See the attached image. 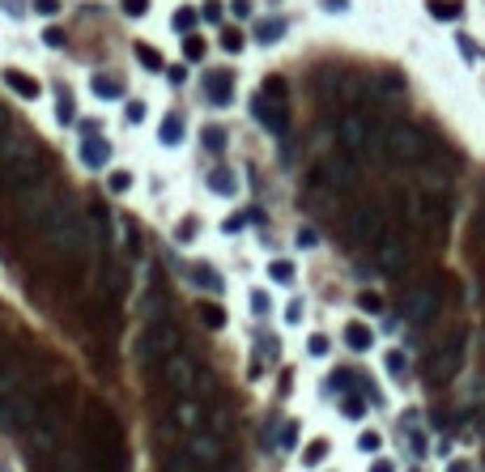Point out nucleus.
Here are the masks:
<instances>
[{
  "instance_id": "nucleus-1",
  "label": "nucleus",
  "mask_w": 485,
  "mask_h": 472,
  "mask_svg": "<svg viewBox=\"0 0 485 472\" xmlns=\"http://www.w3.org/2000/svg\"><path fill=\"white\" fill-rule=\"evenodd\" d=\"M43 230H47L51 243H56L60 251H69V255L90 251V226H85V217H77L73 208H64V204H51V213H47Z\"/></svg>"
},
{
  "instance_id": "nucleus-2",
  "label": "nucleus",
  "mask_w": 485,
  "mask_h": 472,
  "mask_svg": "<svg viewBox=\"0 0 485 472\" xmlns=\"http://www.w3.org/2000/svg\"><path fill=\"white\" fill-rule=\"evenodd\" d=\"M34 175H38V149L34 145H22V141L0 145V179L9 187H26V183H34Z\"/></svg>"
},
{
  "instance_id": "nucleus-3",
  "label": "nucleus",
  "mask_w": 485,
  "mask_h": 472,
  "mask_svg": "<svg viewBox=\"0 0 485 472\" xmlns=\"http://www.w3.org/2000/svg\"><path fill=\"white\" fill-rule=\"evenodd\" d=\"M374 255H379V269L388 277H405L409 264H413V247H409L405 230H396V226H388L379 238H374Z\"/></svg>"
},
{
  "instance_id": "nucleus-4",
  "label": "nucleus",
  "mask_w": 485,
  "mask_h": 472,
  "mask_svg": "<svg viewBox=\"0 0 485 472\" xmlns=\"http://www.w3.org/2000/svg\"><path fill=\"white\" fill-rule=\"evenodd\" d=\"M141 362H167L175 349H179V332H175V324L171 320H153L149 328H145V336H141Z\"/></svg>"
},
{
  "instance_id": "nucleus-5",
  "label": "nucleus",
  "mask_w": 485,
  "mask_h": 472,
  "mask_svg": "<svg viewBox=\"0 0 485 472\" xmlns=\"http://www.w3.org/2000/svg\"><path fill=\"white\" fill-rule=\"evenodd\" d=\"M319 183L332 187V192L353 187V183H358V162H353V153H345V149H328V153H323V162H319Z\"/></svg>"
},
{
  "instance_id": "nucleus-6",
  "label": "nucleus",
  "mask_w": 485,
  "mask_h": 472,
  "mask_svg": "<svg viewBox=\"0 0 485 472\" xmlns=\"http://www.w3.org/2000/svg\"><path fill=\"white\" fill-rule=\"evenodd\" d=\"M417 196L426 200V208H443L447 196H451V175H447V166L421 162V166H417Z\"/></svg>"
},
{
  "instance_id": "nucleus-7",
  "label": "nucleus",
  "mask_w": 485,
  "mask_h": 472,
  "mask_svg": "<svg viewBox=\"0 0 485 472\" xmlns=\"http://www.w3.org/2000/svg\"><path fill=\"white\" fill-rule=\"evenodd\" d=\"M384 145H388V153L396 157V162H421V153H426L421 132L409 128V124H388L384 128Z\"/></svg>"
},
{
  "instance_id": "nucleus-8",
  "label": "nucleus",
  "mask_w": 485,
  "mask_h": 472,
  "mask_svg": "<svg viewBox=\"0 0 485 472\" xmlns=\"http://www.w3.org/2000/svg\"><path fill=\"white\" fill-rule=\"evenodd\" d=\"M345 234H349V243H374V238H379L384 234V217H379V208H374V204H358L353 208V213L345 217Z\"/></svg>"
},
{
  "instance_id": "nucleus-9",
  "label": "nucleus",
  "mask_w": 485,
  "mask_h": 472,
  "mask_svg": "<svg viewBox=\"0 0 485 472\" xmlns=\"http://www.w3.org/2000/svg\"><path fill=\"white\" fill-rule=\"evenodd\" d=\"M30 413H34V400L22 387L0 392V430H22L30 422Z\"/></svg>"
},
{
  "instance_id": "nucleus-10",
  "label": "nucleus",
  "mask_w": 485,
  "mask_h": 472,
  "mask_svg": "<svg viewBox=\"0 0 485 472\" xmlns=\"http://www.w3.org/2000/svg\"><path fill=\"white\" fill-rule=\"evenodd\" d=\"M439 315V289L435 285H413L405 294V320L409 324H430Z\"/></svg>"
},
{
  "instance_id": "nucleus-11",
  "label": "nucleus",
  "mask_w": 485,
  "mask_h": 472,
  "mask_svg": "<svg viewBox=\"0 0 485 472\" xmlns=\"http://www.w3.org/2000/svg\"><path fill=\"white\" fill-rule=\"evenodd\" d=\"M460 362H464L460 341H443L435 353H430V362H426V375L435 379V383H451V379H456V371H460Z\"/></svg>"
},
{
  "instance_id": "nucleus-12",
  "label": "nucleus",
  "mask_w": 485,
  "mask_h": 472,
  "mask_svg": "<svg viewBox=\"0 0 485 472\" xmlns=\"http://www.w3.org/2000/svg\"><path fill=\"white\" fill-rule=\"evenodd\" d=\"M251 111H255V120H260L268 132H273V136H286V132H290V111H286L281 98L255 94V98H251Z\"/></svg>"
},
{
  "instance_id": "nucleus-13",
  "label": "nucleus",
  "mask_w": 485,
  "mask_h": 472,
  "mask_svg": "<svg viewBox=\"0 0 485 472\" xmlns=\"http://www.w3.org/2000/svg\"><path fill=\"white\" fill-rule=\"evenodd\" d=\"M337 141H341V149H345V153H362V149H366V141H370V124H366L358 111H349V115H341V120H337Z\"/></svg>"
},
{
  "instance_id": "nucleus-14",
  "label": "nucleus",
  "mask_w": 485,
  "mask_h": 472,
  "mask_svg": "<svg viewBox=\"0 0 485 472\" xmlns=\"http://www.w3.org/2000/svg\"><path fill=\"white\" fill-rule=\"evenodd\" d=\"M167 379H171L175 392H192V387H196V362L175 349V353L167 357Z\"/></svg>"
},
{
  "instance_id": "nucleus-15",
  "label": "nucleus",
  "mask_w": 485,
  "mask_h": 472,
  "mask_svg": "<svg viewBox=\"0 0 485 472\" xmlns=\"http://www.w3.org/2000/svg\"><path fill=\"white\" fill-rule=\"evenodd\" d=\"M188 451L196 455L200 468H218V464H222V438H218V434H200V430H196V438H192Z\"/></svg>"
},
{
  "instance_id": "nucleus-16",
  "label": "nucleus",
  "mask_w": 485,
  "mask_h": 472,
  "mask_svg": "<svg viewBox=\"0 0 485 472\" xmlns=\"http://www.w3.org/2000/svg\"><path fill=\"white\" fill-rule=\"evenodd\" d=\"M106 162H111V145H106L102 136H85V141H81V166L102 171Z\"/></svg>"
},
{
  "instance_id": "nucleus-17",
  "label": "nucleus",
  "mask_w": 485,
  "mask_h": 472,
  "mask_svg": "<svg viewBox=\"0 0 485 472\" xmlns=\"http://www.w3.org/2000/svg\"><path fill=\"white\" fill-rule=\"evenodd\" d=\"M0 77H5V85H9V90H13L17 98H30V102H34V98L43 94V85H38V81H34L30 73H22V69H5Z\"/></svg>"
},
{
  "instance_id": "nucleus-18",
  "label": "nucleus",
  "mask_w": 485,
  "mask_h": 472,
  "mask_svg": "<svg viewBox=\"0 0 485 472\" xmlns=\"http://www.w3.org/2000/svg\"><path fill=\"white\" fill-rule=\"evenodd\" d=\"M204 94H209V102L226 107V102H234V77H230V73H213V77L204 81Z\"/></svg>"
},
{
  "instance_id": "nucleus-19",
  "label": "nucleus",
  "mask_w": 485,
  "mask_h": 472,
  "mask_svg": "<svg viewBox=\"0 0 485 472\" xmlns=\"http://www.w3.org/2000/svg\"><path fill=\"white\" fill-rule=\"evenodd\" d=\"M366 98H370V102L400 98V81H396V77H374V81H366Z\"/></svg>"
},
{
  "instance_id": "nucleus-20",
  "label": "nucleus",
  "mask_w": 485,
  "mask_h": 472,
  "mask_svg": "<svg viewBox=\"0 0 485 472\" xmlns=\"http://www.w3.org/2000/svg\"><path fill=\"white\" fill-rule=\"evenodd\" d=\"M345 345H349L353 353H366V349L374 345V332H370L362 320H353V324H345Z\"/></svg>"
},
{
  "instance_id": "nucleus-21",
  "label": "nucleus",
  "mask_w": 485,
  "mask_h": 472,
  "mask_svg": "<svg viewBox=\"0 0 485 472\" xmlns=\"http://www.w3.org/2000/svg\"><path fill=\"white\" fill-rule=\"evenodd\" d=\"M192 281L209 294H222V273L218 269H209V264H192Z\"/></svg>"
},
{
  "instance_id": "nucleus-22",
  "label": "nucleus",
  "mask_w": 485,
  "mask_h": 472,
  "mask_svg": "<svg viewBox=\"0 0 485 472\" xmlns=\"http://www.w3.org/2000/svg\"><path fill=\"white\" fill-rule=\"evenodd\" d=\"M175 422H179L183 430H200V404H196V400H179V404H175Z\"/></svg>"
},
{
  "instance_id": "nucleus-23",
  "label": "nucleus",
  "mask_w": 485,
  "mask_h": 472,
  "mask_svg": "<svg viewBox=\"0 0 485 472\" xmlns=\"http://www.w3.org/2000/svg\"><path fill=\"white\" fill-rule=\"evenodd\" d=\"M209 187L218 192V196H234V192H239V179H234V171L222 166V171H213V175H209Z\"/></svg>"
},
{
  "instance_id": "nucleus-24",
  "label": "nucleus",
  "mask_w": 485,
  "mask_h": 472,
  "mask_svg": "<svg viewBox=\"0 0 485 472\" xmlns=\"http://www.w3.org/2000/svg\"><path fill=\"white\" fill-rule=\"evenodd\" d=\"M183 120L179 115H167V120H162V128H157V136H162V145H179L183 141Z\"/></svg>"
},
{
  "instance_id": "nucleus-25",
  "label": "nucleus",
  "mask_w": 485,
  "mask_h": 472,
  "mask_svg": "<svg viewBox=\"0 0 485 472\" xmlns=\"http://www.w3.org/2000/svg\"><path fill=\"white\" fill-rule=\"evenodd\" d=\"M405 222H409V226H421V222H426V200H421L417 192L405 196Z\"/></svg>"
},
{
  "instance_id": "nucleus-26",
  "label": "nucleus",
  "mask_w": 485,
  "mask_h": 472,
  "mask_svg": "<svg viewBox=\"0 0 485 472\" xmlns=\"http://www.w3.org/2000/svg\"><path fill=\"white\" fill-rule=\"evenodd\" d=\"M328 451H332V443H328V438H315V443H307L302 464H307V468H315V464H323V459H328Z\"/></svg>"
},
{
  "instance_id": "nucleus-27",
  "label": "nucleus",
  "mask_w": 485,
  "mask_h": 472,
  "mask_svg": "<svg viewBox=\"0 0 485 472\" xmlns=\"http://www.w3.org/2000/svg\"><path fill=\"white\" fill-rule=\"evenodd\" d=\"M281 34H286V22H281V17H268V22L255 26V38H260V43H277Z\"/></svg>"
},
{
  "instance_id": "nucleus-28",
  "label": "nucleus",
  "mask_w": 485,
  "mask_h": 472,
  "mask_svg": "<svg viewBox=\"0 0 485 472\" xmlns=\"http://www.w3.org/2000/svg\"><path fill=\"white\" fill-rule=\"evenodd\" d=\"M430 13L439 22H456L460 17V0H430Z\"/></svg>"
},
{
  "instance_id": "nucleus-29",
  "label": "nucleus",
  "mask_w": 485,
  "mask_h": 472,
  "mask_svg": "<svg viewBox=\"0 0 485 472\" xmlns=\"http://www.w3.org/2000/svg\"><path fill=\"white\" fill-rule=\"evenodd\" d=\"M464 404H485V375H472L468 379V387H464Z\"/></svg>"
},
{
  "instance_id": "nucleus-30",
  "label": "nucleus",
  "mask_w": 485,
  "mask_h": 472,
  "mask_svg": "<svg viewBox=\"0 0 485 472\" xmlns=\"http://www.w3.org/2000/svg\"><path fill=\"white\" fill-rule=\"evenodd\" d=\"M200 324H204V328H222V324H226V310L213 306V302H200Z\"/></svg>"
},
{
  "instance_id": "nucleus-31",
  "label": "nucleus",
  "mask_w": 485,
  "mask_h": 472,
  "mask_svg": "<svg viewBox=\"0 0 485 472\" xmlns=\"http://www.w3.org/2000/svg\"><path fill=\"white\" fill-rule=\"evenodd\" d=\"M268 277H273L277 285H290L294 281V264L290 259H273V264H268Z\"/></svg>"
},
{
  "instance_id": "nucleus-32",
  "label": "nucleus",
  "mask_w": 485,
  "mask_h": 472,
  "mask_svg": "<svg viewBox=\"0 0 485 472\" xmlns=\"http://www.w3.org/2000/svg\"><path fill=\"white\" fill-rule=\"evenodd\" d=\"M90 90H94L98 98H120V94H124V85H120V81H111V77H94V85H90Z\"/></svg>"
},
{
  "instance_id": "nucleus-33",
  "label": "nucleus",
  "mask_w": 485,
  "mask_h": 472,
  "mask_svg": "<svg viewBox=\"0 0 485 472\" xmlns=\"http://www.w3.org/2000/svg\"><path fill=\"white\" fill-rule=\"evenodd\" d=\"M136 60H141V69H162V56H157V51L149 47V43H136Z\"/></svg>"
},
{
  "instance_id": "nucleus-34",
  "label": "nucleus",
  "mask_w": 485,
  "mask_h": 472,
  "mask_svg": "<svg viewBox=\"0 0 485 472\" xmlns=\"http://www.w3.org/2000/svg\"><path fill=\"white\" fill-rule=\"evenodd\" d=\"M341 413L358 422V417L366 413V396H358V392H353V396H345V400H341Z\"/></svg>"
},
{
  "instance_id": "nucleus-35",
  "label": "nucleus",
  "mask_w": 485,
  "mask_h": 472,
  "mask_svg": "<svg viewBox=\"0 0 485 472\" xmlns=\"http://www.w3.org/2000/svg\"><path fill=\"white\" fill-rule=\"evenodd\" d=\"M183 56H188V60H204V38H200V34H188V38H183Z\"/></svg>"
},
{
  "instance_id": "nucleus-36",
  "label": "nucleus",
  "mask_w": 485,
  "mask_h": 472,
  "mask_svg": "<svg viewBox=\"0 0 485 472\" xmlns=\"http://www.w3.org/2000/svg\"><path fill=\"white\" fill-rule=\"evenodd\" d=\"M56 115H60V124H73V115H77V111H73V94L60 90V98H56Z\"/></svg>"
},
{
  "instance_id": "nucleus-37",
  "label": "nucleus",
  "mask_w": 485,
  "mask_h": 472,
  "mask_svg": "<svg viewBox=\"0 0 485 472\" xmlns=\"http://www.w3.org/2000/svg\"><path fill=\"white\" fill-rule=\"evenodd\" d=\"M192 26H196V9H179V13H175V30H179V34H192Z\"/></svg>"
},
{
  "instance_id": "nucleus-38",
  "label": "nucleus",
  "mask_w": 485,
  "mask_h": 472,
  "mask_svg": "<svg viewBox=\"0 0 485 472\" xmlns=\"http://www.w3.org/2000/svg\"><path fill=\"white\" fill-rule=\"evenodd\" d=\"M204 145H209V153H218L226 145V132L222 128H204Z\"/></svg>"
},
{
  "instance_id": "nucleus-39",
  "label": "nucleus",
  "mask_w": 485,
  "mask_h": 472,
  "mask_svg": "<svg viewBox=\"0 0 485 472\" xmlns=\"http://www.w3.org/2000/svg\"><path fill=\"white\" fill-rule=\"evenodd\" d=\"M277 443H281V447L290 451V447L298 443V422H286V426H281V434H277Z\"/></svg>"
},
{
  "instance_id": "nucleus-40",
  "label": "nucleus",
  "mask_w": 485,
  "mask_h": 472,
  "mask_svg": "<svg viewBox=\"0 0 485 472\" xmlns=\"http://www.w3.org/2000/svg\"><path fill=\"white\" fill-rule=\"evenodd\" d=\"M384 366H388L392 375H400V371H405L409 362H405V353H400V349H392V353H384Z\"/></svg>"
},
{
  "instance_id": "nucleus-41",
  "label": "nucleus",
  "mask_w": 485,
  "mask_h": 472,
  "mask_svg": "<svg viewBox=\"0 0 485 472\" xmlns=\"http://www.w3.org/2000/svg\"><path fill=\"white\" fill-rule=\"evenodd\" d=\"M307 349H311V357H328V336H311Z\"/></svg>"
},
{
  "instance_id": "nucleus-42",
  "label": "nucleus",
  "mask_w": 485,
  "mask_h": 472,
  "mask_svg": "<svg viewBox=\"0 0 485 472\" xmlns=\"http://www.w3.org/2000/svg\"><path fill=\"white\" fill-rule=\"evenodd\" d=\"M128 187H132V175H128V171H115V175H111V192H128Z\"/></svg>"
},
{
  "instance_id": "nucleus-43",
  "label": "nucleus",
  "mask_w": 485,
  "mask_h": 472,
  "mask_svg": "<svg viewBox=\"0 0 485 472\" xmlns=\"http://www.w3.org/2000/svg\"><path fill=\"white\" fill-rule=\"evenodd\" d=\"M145 9H149V0H124V13L128 17H145Z\"/></svg>"
},
{
  "instance_id": "nucleus-44",
  "label": "nucleus",
  "mask_w": 485,
  "mask_h": 472,
  "mask_svg": "<svg viewBox=\"0 0 485 472\" xmlns=\"http://www.w3.org/2000/svg\"><path fill=\"white\" fill-rule=\"evenodd\" d=\"M34 9H38L43 17H56V13H60V0H34Z\"/></svg>"
},
{
  "instance_id": "nucleus-45",
  "label": "nucleus",
  "mask_w": 485,
  "mask_h": 472,
  "mask_svg": "<svg viewBox=\"0 0 485 472\" xmlns=\"http://www.w3.org/2000/svg\"><path fill=\"white\" fill-rule=\"evenodd\" d=\"M222 43H226V51H243V34H239V30H226Z\"/></svg>"
},
{
  "instance_id": "nucleus-46",
  "label": "nucleus",
  "mask_w": 485,
  "mask_h": 472,
  "mask_svg": "<svg viewBox=\"0 0 485 472\" xmlns=\"http://www.w3.org/2000/svg\"><path fill=\"white\" fill-rule=\"evenodd\" d=\"M409 451H413V455H426V434L409 430Z\"/></svg>"
},
{
  "instance_id": "nucleus-47",
  "label": "nucleus",
  "mask_w": 485,
  "mask_h": 472,
  "mask_svg": "<svg viewBox=\"0 0 485 472\" xmlns=\"http://www.w3.org/2000/svg\"><path fill=\"white\" fill-rule=\"evenodd\" d=\"M358 447H362V451H379V434H370V430H366V434L358 438Z\"/></svg>"
},
{
  "instance_id": "nucleus-48",
  "label": "nucleus",
  "mask_w": 485,
  "mask_h": 472,
  "mask_svg": "<svg viewBox=\"0 0 485 472\" xmlns=\"http://www.w3.org/2000/svg\"><path fill=\"white\" fill-rule=\"evenodd\" d=\"M43 43H47V47H60V43H64V34H60L56 26H47V34H43Z\"/></svg>"
},
{
  "instance_id": "nucleus-49",
  "label": "nucleus",
  "mask_w": 485,
  "mask_h": 472,
  "mask_svg": "<svg viewBox=\"0 0 485 472\" xmlns=\"http://www.w3.org/2000/svg\"><path fill=\"white\" fill-rule=\"evenodd\" d=\"M128 120H132V124L145 120V102H128Z\"/></svg>"
},
{
  "instance_id": "nucleus-50",
  "label": "nucleus",
  "mask_w": 485,
  "mask_h": 472,
  "mask_svg": "<svg viewBox=\"0 0 485 472\" xmlns=\"http://www.w3.org/2000/svg\"><path fill=\"white\" fill-rule=\"evenodd\" d=\"M222 17V5H218V0H209V5H204V22H218Z\"/></svg>"
},
{
  "instance_id": "nucleus-51",
  "label": "nucleus",
  "mask_w": 485,
  "mask_h": 472,
  "mask_svg": "<svg viewBox=\"0 0 485 472\" xmlns=\"http://www.w3.org/2000/svg\"><path fill=\"white\" fill-rule=\"evenodd\" d=\"M230 9H234V17H251V0H234Z\"/></svg>"
},
{
  "instance_id": "nucleus-52",
  "label": "nucleus",
  "mask_w": 485,
  "mask_h": 472,
  "mask_svg": "<svg viewBox=\"0 0 485 472\" xmlns=\"http://www.w3.org/2000/svg\"><path fill=\"white\" fill-rule=\"evenodd\" d=\"M358 306H362V310H379V298H374V294H362Z\"/></svg>"
},
{
  "instance_id": "nucleus-53",
  "label": "nucleus",
  "mask_w": 485,
  "mask_h": 472,
  "mask_svg": "<svg viewBox=\"0 0 485 472\" xmlns=\"http://www.w3.org/2000/svg\"><path fill=\"white\" fill-rule=\"evenodd\" d=\"M47 472H77V464H73V459H56V464H51Z\"/></svg>"
},
{
  "instance_id": "nucleus-54",
  "label": "nucleus",
  "mask_w": 485,
  "mask_h": 472,
  "mask_svg": "<svg viewBox=\"0 0 485 472\" xmlns=\"http://www.w3.org/2000/svg\"><path fill=\"white\" fill-rule=\"evenodd\" d=\"M370 472H396V464H392V459H374Z\"/></svg>"
},
{
  "instance_id": "nucleus-55",
  "label": "nucleus",
  "mask_w": 485,
  "mask_h": 472,
  "mask_svg": "<svg viewBox=\"0 0 485 472\" xmlns=\"http://www.w3.org/2000/svg\"><path fill=\"white\" fill-rule=\"evenodd\" d=\"M5 136H9V111L0 107V145H5Z\"/></svg>"
},
{
  "instance_id": "nucleus-56",
  "label": "nucleus",
  "mask_w": 485,
  "mask_h": 472,
  "mask_svg": "<svg viewBox=\"0 0 485 472\" xmlns=\"http://www.w3.org/2000/svg\"><path fill=\"white\" fill-rule=\"evenodd\" d=\"M251 306H255V310L264 315V310H268V294H251Z\"/></svg>"
},
{
  "instance_id": "nucleus-57",
  "label": "nucleus",
  "mask_w": 485,
  "mask_h": 472,
  "mask_svg": "<svg viewBox=\"0 0 485 472\" xmlns=\"http://www.w3.org/2000/svg\"><path fill=\"white\" fill-rule=\"evenodd\" d=\"M167 77H171L175 85H183V81H188V73H183V69H167Z\"/></svg>"
},
{
  "instance_id": "nucleus-58",
  "label": "nucleus",
  "mask_w": 485,
  "mask_h": 472,
  "mask_svg": "<svg viewBox=\"0 0 485 472\" xmlns=\"http://www.w3.org/2000/svg\"><path fill=\"white\" fill-rule=\"evenodd\" d=\"M5 5L13 9V17H22V0H5Z\"/></svg>"
},
{
  "instance_id": "nucleus-59",
  "label": "nucleus",
  "mask_w": 485,
  "mask_h": 472,
  "mask_svg": "<svg viewBox=\"0 0 485 472\" xmlns=\"http://www.w3.org/2000/svg\"><path fill=\"white\" fill-rule=\"evenodd\" d=\"M481 438H485V422H481Z\"/></svg>"
}]
</instances>
